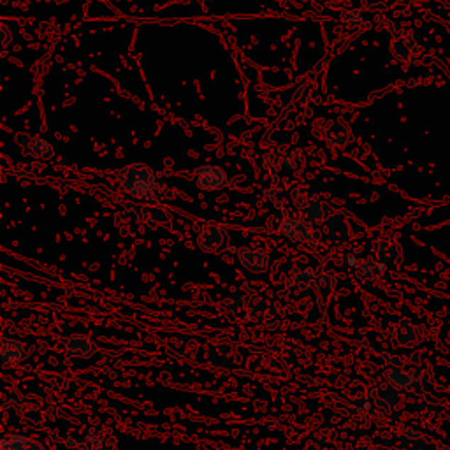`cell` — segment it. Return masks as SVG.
Returning a JSON list of instances; mask_svg holds the SVG:
<instances>
[{
    "label": "cell",
    "instance_id": "cell-1",
    "mask_svg": "<svg viewBox=\"0 0 450 450\" xmlns=\"http://www.w3.org/2000/svg\"><path fill=\"white\" fill-rule=\"evenodd\" d=\"M118 183L125 194L139 201L164 199L157 175L145 164H132L121 169L118 175Z\"/></svg>",
    "mask_w": 450,
    "mask_h": 450
},
{
    "label": "cell",
    "instance_id": "cell-17",
    "mask_svg": "<svg viewBox=\"0 0 450 450\" xmlns=\"http://www.w3.org/2000/svg\"><path fill=\"white\" fill-rule=\"evenodd\" d=\"M0 450H46L35 438L20 433H6L0 438Z\"/></svg>",
    "mask_w": 450,
    "mask_h": 450
},
{
    "label": "cell",
    "instance_id": "cell-16",
    "mask_svg": "<svg viewBox=\"0 0 450 450\" xmlns=\"http://www.w3.org/2000/svg\"><path fill=\"white\" fill-rule=\"evenodd\" d=\"M403 257V248L393 238H383L375 243V259L383 265L397 264Z\"/></svg>",
    "mask_w": 450,
    "mask_h": 450
},
{
    "label": "cell",
    "instance_id": "cell-3",
    "mask_svg": "<svg viewBox=\"0 0 450 450\" xmlns=\"http://www.w3.org/2000/svg\"><path fill=\"white\" fill-rule=\"evenodd\" d=\"M64 445L71 450H118L116 438L104 427H90L84 434H71Z\"/></svg>",
    "mask_w": 450,
    "mask_h": 450
},
{
    "label": "cell",
    "instance_id": "cell-21",
    "mask_svg": "<svg viewBox=\"0 0 450 450\" xmlns=\"http://www.w3.org/2000/svg\"><path fill=\"white\" fill-rule=\"evenodd\" d=\"M302 212H304V219L312 225H315V227L327 220V206L324 204V202L317 201L313 195L306 199L304 206H302Z\"/></svg>",
    "mask_w": 450,
    "mask_h": 450
},
{
    "label": "cell",
    "instance_id": "cell-30",
    "mask_svg": "<svg viewBox=\"0 0 450 450\" xmlns=\"http://www.w3.org/2000/svg\"><path fill=\"white\" fill-rule=\"evenodd\" d=\"M363 18L364 16L361 11H349V13H346V20H349V23L353 25V27H356V25L363 23Z\"/></svg>",
    "mask_w": 450,
    "mask_h": 450
},
{
    "label": "cell",
    "instance_id": "cell-15",
    "mask_svg": "<svg viewBox=\"0 0 450 450\" xmlns=\"http://www.w3.org/2000/svg\"><path fill=\"white\" fill-rule=\"evenodd\" d=\"M132 212L141 219L143 224L150 225V227H165V225H171L172 216L171 213L165 212L162 206L155 204H136L132 206Z\"/></svg>",
    "mask_w": 450,
    "mask_h": 450
},
{
    "label": "cell",
    "instance_id": "cell-8",
    "mask_svg": "<svg viewBox=\"0 0 450 450\" xmlns=\"http://www.w3.org/2000/svg\"><path fill=\"white\" fill-rule=\"evenodd\" d=\"M280 312H282V302L278 297L264 294L250 302L248 317L253 322H269V320H275Z\"/></svg>",
    "mask_w": 450,
    "mask_h": 450
},
{
    "label": "cell",
    "instance_id": "cell-4",
    "mask_svg": "<svg viewBox=\"0 0 450 450\" xmlns=\"http://www.w3.org/2000/svg\"><path fill=\"white\" fill-rule=\"evenodd\" d=\"M236 263L253 275H260L269 269L271 253L263 243H246L236 250Z\"/></svg>",
    "mask_w": 450,
    "mask_h": 450
},
{
    "label": "cell",
    "instance_id": "cell-25",
    "mask_svg": "<svg viewBox=\"0 0 450 450\" xmlns=\"http://www.w3.org/2000/svg\"><path fill=\"white\" fill-rule=\"evenodd\" d=\"M121 234L136 236L143 231V222L134 212L127 213V216H121V225H120Z\"/></svg>",
    "mask_w": 450,
    "mask_h": 450
},
{
    "label": "cell",
    "instance_id": "cell-11",
    "mask_svg": "<svg viewBox=\"0 0 450 450\" xmlns=\"http://www.w3.org/2000/svg\"><path fill=\"white\" fill-rule=\"evenodd\" d=\"M370 397L375 405H378L383 410H397L405 401L403 390L390 385V383H378V385H375L371 389Z\"/></svg>",
    "mask_w": 450,
    "mask_h": 450
},
{
    "label": "cell",
    "instance_id": "cell-2",
    "mask_svg": "<svg viewBox=\"0 0 450 450\" xmlns=\"http://www.w3.org/2000/svg\"><path fill=\"white\" fill-rule=\"evenodd\" d=\"M278 232L285 236L287 239H290L292 243H296L297 246H304V248H312L322 238V232L315 225L309 224L304 216L302 219L285 216V219L280 220Z\"/></svg>",
    "mask_w": 450,
    "mask_h": 450
},
{
    "label": "cell",
    "instance_id": "cell-6",
    "mask_svg": "<svg viewBox=\"0 0 450 450\" xmlns=\"http://www.w3.org/2000/svg\"><path fill=\"white\" fill-rule=\"evenodd\" d=\"M346 265L361 283H373L387 265L380 264L375 257H346Z\"/></svg>",
    "mask_w": 450,
    "mask_h": 450
},
{
    "label": "cell",
    "instance_id": "cell-27",
    "mask_svg": "<svg viewBox=\"0 0 450 450\" xmlns=\"http://www.w3.org/2000/svg\"><path fill=\"white\" fill-rule=\"evenodd\" d=\"M28 153L35 155L38 158H50L51 155H53V148H51L50 143L44 141V139H34Z\"/></svg>",
    "mask_w": 450,
    "mask_h": 450
},
{
    "label": "cell",
    "instance_id": "cell-22",
    "mask_svg": "<svg viewBox=\"0 0 450 450\" xmlns=\"http://www.w3.org/2000/svg\"><path fill=\"white\" fill-rule=\"evenodd\" d=\"M429 438L420 431L413 429V427H405L403 434L400 438V449L401 450H424L426 445L429 444Z\"/></svg>",
    "mask_w": 450,
    "mask_h": 450
},
{
    "label": "cell",
    "instance_id": "cell-12",
    "mask_svg": "<svg viewBox=\"0 0 450 450\" xmlns=\"http://www.w3.org/2000/svg\"><path fill=\"white\" fill-rule=\"evenodd\" d=\"M62 345H64L65 353L69 357H75V359H90L99 350L97 343L94 339L84 336V334H69V336H64Z\"/></svg>",
    "mask_w": 450,
    "mask_h": 450
},
{
    "label": "cell",
    "instance_id": "cell-18",
    "mask_svg": "<svg viewBox=\"0 0 450 450\" xmlns=\"http://www.w3.org/2000/svg\"><path fill=\"white\" fill-rule=\"evenodd\" d=\"M393 53L397 60L401 62H415L419 60V46L415 44V40L407 38V35H394L393 39Z\"/></svg>",
    "mask_w": 450,
    "mask_h": 450
},
{
    "label": "cell",
    "instance_id": "cell-10",
    "mask_svg": "<svg viewBox=\"0 0 450 450\" xmlns=\"http://www.w3.org/2000/svg\"><path fill=\"white\" fill-rule=\"evenodd\" d=\"M322 236L327 243H333V245H345V243H349V239L352 238V227H350L349 220H346L345 216L333 213V215L327 216V220L324 222Z\"/></svg>",
    "mask_w": 450,
    "mask_h": 450
},
{
    "label": "cell",
    "instance_id": "cell-28",
    "mask_svg": "<svg viewBox=\"0 0 450 450\" xmlns=\"http://www.w3.org/2000/svg\"><path fill=\"white\" fill-rule=\"evenodd\" d=\"M317 280H319L320 285L324 287H333L338 282V275L331 269H322V271L317 273Z\"/></svg>",
    "mask_w": 450,
    "mask_h": 450
},
{
    "label": "cell",
    "instance_id": "cell-19",
    "mask_svg": "<svg viewBox=\"0 0 450 450\" xmlns=\"http://www.w3.org/2000/svg\"><path fill=\"white\" fill-rule=\"evenodd\" d=\"M197 350V341L192 336H178L168 341V353L176 359H192Z\"/></svg>",
    "mask_w": 450,
    "mask_h": 450
},
{
    "label": "cell",
    "instance_id": "cell-9",
    "mask_svg": "<svg viewBox=\"0 0 450 450\" xmlns=\"http://www.w3.org/2000/svg\"><path fill=\"white\" fill-rule=\"evenodd\" d=\"M195 187L202 192H215L229 183L227 172L220 165H202L195 171Z\"/></svg>",
    "mask_w": 450,
    "mask_h": 450
},
{
    "label": "cell",
    "instance_id": "cell-24",
    "mask_svg": "<svg viewBox=\"0 0 450 450\" xmlns=\"http://www.w3.org/2000/svg\"><path fill=\"white\" fill-rule=\"evenodd\" d=\"M331 131L333 134H327V141L333 146H345L350 141V131L345 124L341 121H333L331 124Z\"/></svg>",
    "mask_w": 450,
    "mask_h": 450
},
{
    "label": "cell",
    "instance_id": "cell-26",
    "mask_svg": "<svg viewBox=\"0 0 450 450\" xmlns=\"http://www.w3.org/2000/svg\"><path fill=\"white\" fill-rule=\"evenodd\" d=\"M290 280L296 285H309L317 280V271L313 268H294L290 271Z\"/></svg>",
    "mask_w": 450,
    "mask_h": 450
},
{
    "label": "cell",
    "instance_id": "cell-13",
    "mask_svg": "<svg viewBox=\"0 0 450 450\" xmlns=\"http://www.w3.org/2000/svg\"><path fill=\"white\" fill-rule=\"evenodd\" d=\"M27 345L14 336H4L0 341V363L6 368L18 366L27 359Z\"/></svg>",
    "mask_w": 450,
    "mask_h": 450
},
{
    "label": "cell",
    "instance_id": "cell-20",
    "mask_svg": "<svg viewBox=\"0 0 450 450\" xmlns=\"http://www.w3.org/2000/svg\"><path fill=\"white\" fill-rule=\"evenodd\" d=\"M417 338H419V331L408 320H401L396 326L393 327V341L394 345L403 346V349H408V346L415 345Z\"/></svg>",
    "mask_w": 450,
    "mask_h": 450
},
{
    "label": "cell",
    "instance_id": "cell-14",
    "mask_svg": "<svg viewBox=\"0 0 450 450\" xmlns=\"http://www.w3.org/2000/svg\"><path fill=\"white\" fill-rule=\"evenodd\" d=\"M206 359L216 368H232L238 363V352L229 343H209L206 349Z\"/></svg>",
    "mask_w": 450,
    "mask_h": 450
},
{
    "label": "cell",
    "instance_id": "cell-29",
    "mask_svg": "<svg viewBox=\"0 0 450 450\" xmlns=\"http://www.w3.org/2000/svg\"><path fill=\"white\" fill-rule=\"evenodd\" d=\"M382 357L383 361H385L387 366H396V368L403 366V359H401L400 356H394V353L390 352H382Z\"/></svg>",
    "mask_w": 450,
    "mask_h": 450
},
{
    "label": "cell",
    "instance_id": "cell-32",
    "mask_svg": "<svg viewBox=\"0 0 450 450\" xmlns=\"http://www.w3.org/2000/svg\"><path fill=\"white\" fill-rule=\"evenodd\" d=\"M445 28L450 32V13L447 14V18H445Z\"/></svg>",
    "mask_w": 450,
    "mask_h": 450
},
{
    "label": "cell",
    "instance_id": "cell-7",
    "mask_svg": "<svg viewBox=\"0 0 450 450\" xmlns=\"http://www.w3.org/2000/svg\"><path fill=\"white\" fill-rule=\"evenodd\" d=\"M383 378H385L387 383H390V385L405 390V393H412V394H422L424 393L422 382L417 378L413 371L403 370V368L387 366L385 370H383Z\"/></svg>",
    "mask_w": 450,
    "mask_h": 450
},
{
    "label": "cell",
    "instance_id": "cell-5",
    "mask_svg": "<svg viewBox=\"0 0 450 450\" xmlns=\"http://www.w3.org/2000/svg\"><path fill=\"white\" fill-rule=\"evenodd\" d=\"M197 246L212 256H222L231 248L229 231L219 224H206L197 232Z\"/></svg>",
    "mask_w": 450,
    "mask_h": 450
},
{
    "label": "cell",
    "instance_id": "cell-23",
    "mask_svg": "<svg viewBox=\"0 0 450 450\" xmlns=\"http://www.w3.org/2000/svg\"><path fill=\"white\" fill-rule=\"evenodd\" d=\"M250 302H252V300H250L246 294L232 292V294H229L227 297H225L222 306L231 313H241V312H246V309L250 308Z\"/></svg>",
    "mask_w": 450,
    "mask_h": 450
},
{
    "label": "cell",
    "instance_id": "cell-31",
    "mask_svg": "<svg viewBox=\"0 0 450 450\" xmlns=\"http://www.w3.org/2000/svg\"><path fill=\"white\" fill-rule=\"evenodd\" d=\"M282 164H283V165H285V168H292V165H294V162H292V160H290V158H289V157H285V158H283V160H282Z\"/></svg>",
    "mask_w": 450,
    "mask_h": 450
}]
</instances>
